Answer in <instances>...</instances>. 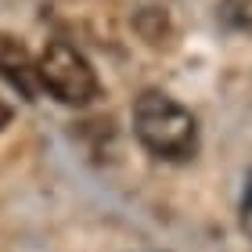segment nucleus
<instances>
[{
  "label": "nucleus",
  "instance_id": "obj_1",
  "mask_svg": "<svg viewBox=\"0 0 252 252\" xmlns=\"http://www.w3.org/2000/svg\"><path fill=\"white\" fill-rule=\"evenodd\" d=\"M133 133L148 155L162 162H184L198 152L194 116L162 90H144L133 105Z\"/></svg>",
  "mask_w": 252,
  "mask_h": 252
},
{
  "label": "nucleus",
  "instance_id": "obj_2",
  "mask_svg": "<svg viewBox=\"0 0 252 252\" xmlns=\"http://www.w3.org/2000/svg\"><path fill=\"white\" fill-rule=\"evenodd\" d=\"M36 79H40V90H47L54 101L72 108H83L101 94L94 65L68 40H51L43 47V54L36 58Z\"/></svg>",
  "mask_w": 252,
  "mask_h": 252
},
{
  "label": "nucleus",
  "instance_id": "obj_3",
  "mask_svg": "<svg viewBox=\"0 0 252 252\" xmlns=\"http://www.w3.org/2000/svg\"><path fill=\"white\" fill-rule=\"evenodd\" d=\"M0 76L18 90L26 101L40 97V79H36V58L26 51V43L0 32Z\"/></svg>",
  "mask_w": 252,
  "mask_h": 252
},
{
  "label": "nucleus",
  "instance_id": "obj_4",
  "mask_svg": "<svg viewBox=\"0 0 252 252\" xmlns=\"http://www.w3.org/2000/svg\"><path fill=\"white\" fill-rule=\"evenodd\" d=\"M220 15L231 29L238 32H252V0H223Z\"/></svg>",
  "mask_w": 252,
  "mask_h": 252
},
{
  "label": "nucleus",
  "instance_id": "obj_5",
  "mask_svg": "<svg viewBox=\"0 0 252 252\" xmlns=\"http://www.w3.org/2000/svg\"><path fill=\"white\" fill-rule=\"evenodd\" d=\"M242 231H245V238L252 242V169H249V177H245V194H242Z\"/></svg>",
  "mask_w": 252,
  "mask_h": 252
},
{
  "label": "nucleus",
  "instance_id": "obj_6",
  "mask_svg": "<svg viewBox=\"0 0 252 252\" xmlns=\"http://www.w3.org/2000/svg\"><path fill=\"white\" fill-rule=\"evenodd\" d=\"M11 123V108L4 105V101H0V130H4V126Z\"/></svg>",
  "mask_w": 252,
  "mask_h": 252
}]
</instances>
